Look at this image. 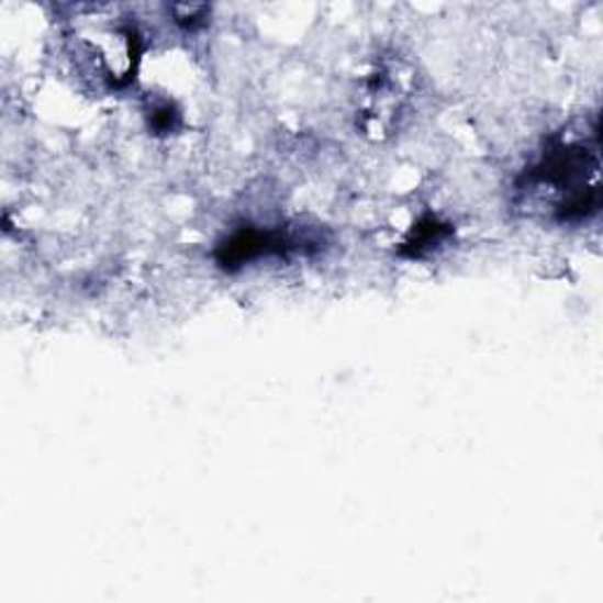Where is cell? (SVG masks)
Instances as JSON below:
<instances>
[{"label": "cell", "mask_w": 603, "mask_h": 603, "mask_svg": "<svg viewBox=\"0 0 603 603\" xmlns=\"http://www.w3.org/2000/svg\"><path fill=\"white\" fill-rule=\"evenodd\" d=\"M450 234V226L448 224H442V222H436L434 217H427V220H422L411 238L405 241V248L403 253L409 255V257H420V255H425L427 250L436 248L438 243H442L446 236Z\"/></svg>", "instance_id": "obj_2"}, {"label": "cell", "mask_w": 603, "mask_h": 603, "mask_svg": "<svg viewBox=\"0 0 603 603\" xmlns=\"http://www.w3.org/2000/svg\"><path fill=\"white\" fill-rule=\"evenodd\" d=\"M292 248L286 234L279 232H259V230H241L226 238L217 250V263L224 269H238L265 255H283Z\"/></svg>", "instance_id": "obj_1"}]
</instances>
